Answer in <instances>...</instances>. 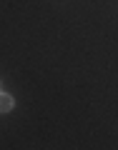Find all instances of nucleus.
I'll return each mask as SVG.
<instances>
[{
  "mask_svg": "<svg viewBox=\"0 0 118 150\" xmlns=\"http://www.w3.org/2000/svg\"><path fill=\"white\" fill-rule=\"evenodd\" d=\"M13 108V98L5 95V93H0V112H8Z\"/></svg>",
  "mask_w": 118,
  "mask_h": 150,
  "instance_id": "nucleus-1",
  "label": "nucleus"
}]
</instances>
